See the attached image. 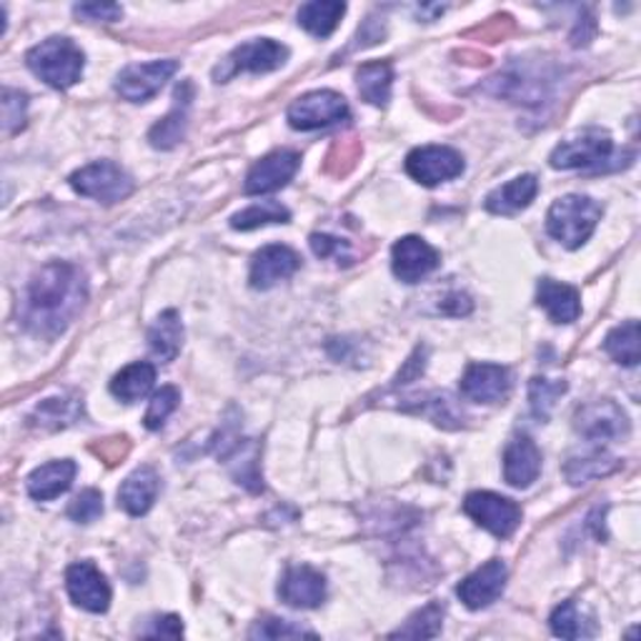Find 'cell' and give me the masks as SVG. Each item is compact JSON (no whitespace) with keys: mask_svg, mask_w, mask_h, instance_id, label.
<instances>
[{"mask_svg":"<svg viewBox=\"0 0 641 641\" xmlns=\"http://www.w3.org/2000/svg\"><path fill=\"white\" fill-rule=\"evenodd\" d=\"M26 111H28V96L13 88L3 91V128L8 133H18L26 126Z\"/></svg>","mask_w":641,"mask_h":641,"instance_id":"cell-39","label":"cell"},{"mask_svg":"<svg viewBox=\"0 0 641 641\" xmlns=\"http://www.w3.org/2000/svg\"><path fill=\"white\" fill-rule=\"evenodd\" d=\"M541 473V451L529 437H517L504 451V479L509 487L527 489Z\"/></svg>","mask_w":641,"mask_h":641,"instance_id":"cell-20","label":"cell"},{"mask_svg":"<svg viewBox=\"0 0 641 641\" xmlns=\"http://www.w3.org/2000/svg\"><path fill=\"white\" fill-rule=\"evenodd\" d=\"M507 587V567L504 561L491 559L484 567L473 571L457 587L459 599L469 609H487L504 594Z\"/></svg>","mask_w":641,"mask_h":641,"instance_id":"cell-16","label":"cell"},{"mask_svg":"<svg viewBox=\"0 0 641 641\" xmlns=\"http://www.w3.org/2000/svg\"><path fill=\"white\" fill-rule=\"evenodd\" d=\"M156 383V367L148 361H136L131 367H126L121 373H116L111 381V393L116 399L126 403H133L143 399Z\"/></svg>","mask_w":641,"mask_h":641,"instance_id":"cell-26","label":"cell"},{"mask_svg":"<svg viewBox=\"0 0 641 641\" xmlns=\"http://www.w3.org/2000/svg\"><path fill=\"white\" fill-rule=\"evenodd\" d=\"M279 597L296 609H316L327 599V579L311 567H291L279 584Z\"/></svg>","mask_w":641,"mask_h":641,"instance_id":"cell-17","label":"cell"},{"mask_svg":"<svg viewBox=\"0 0 641 641\" xmlns=\"http://www.w3.org/2000/svg\"><path fill=\"white\" fill-rule=\"evenodd\" d=\"M173 111L163 118L161 123H156L148 133V141L153 148H161V151H171V148L179 146L186 136V126H189V111L193 101V86L189 81L179 83L173 96Z\"/></svg>","mask_w":641,"mask_h":641,"instance_id":"cell-19","label":"cell"},{"mask_svg":"<svg viewBox=\"0 0 641 641\" xmlns=\"http://www.w3.org/2000/svg\"><path fill=\"white\" fill-rule=\"evenodd\" d=\"M551 166L561 171L581 169L587 173H601V171H614V143H611L609 133H601L597 128L579 133L569 141H561L554 153H551Z\"/></svg>","mask_w":641,"mask_h":641,"instance_id":"cell-4","label":"cell"},{"mask_svg":"<svg viewBox=\"0 0 641 641\" xmlns=\"http://www.w3.org/2000/svg\"><path fill=\"white\" fill-rule=\"evenodd\" d=\"M343 13H347V6L339 0H316V3L299 8V26L316 38H329L337 31Z\"/></svg>","mask_w":641,"mask_h":641,"instance_id":"cell-27","label":"cell"},{"mask_svg":"<svg viewBox=\"0 0 641 641\" xmlns=\"http://www.w3.org/2000/svg\"><path fill=\"white\" fill-rule=\"evenodd\" d=\"M179 403H181V391L176 387H163L161 391H156L151 403H148V411H146V419H143L146 429H151V431L163 429L166 419H169L171 413L179 409Z\"/></svg>","mask_w":641,"mask_h":641,"instance_id":"cell-36","label":"cell"},{"mask_svg":"<svg viewBox=\"0 0 641 641\" xmlns=\"http://www.w3.org/2000/svg\"><path fill=\"white\" fill-rule=\"evenodd\" d=\"M407 173L421 186H439L463 173V156L449 146H423L409 153Z\"/></svg>","mask_w":641,"mask_h":641,"instance_id":"cell-9","label":"cell"},{"mask_svg":"<svg viewBox=\"0 0 641 641\" xmlns=\"http://www.w3.org/2000/svg\"><path fill=\"white\" fill-rule=\"evenodd\" d=\"M574 427L581 437L591 441H614L624 439L629 433V419L614 401L601 399L591 401L577 411Z\"/></svg>","mask_w":641,"mask_h":641,"instance_id":"cell-12","label":"cell"},{"mask_svg":"<svg viewBox=\"0 0 641 641\" xmlns=\"http://www.w3.org/2000/svg\"><path fill=\"white\" fill-rule=\"evenodd\" d=\"M103 514V494L96 489H86L78 494L71 507H68V517H71L76 524H91L98 517Z\"/></svg>","mask_w":641,"mask_h":641,"instance_id":"cell-38","label":"cell"},{"mask_svg":"<svg viewBox=\"0 0 641 641\" xmlns=\"http://www.w3.org/2000/svg\"><path fill=\"white\" fill-rule=\"evenodd\" d=\"M619 469V461L614 457H609L604 451H594L589 453V457H581V459H569L567 463V479L569 484H587L591 479H599V477H607V473L617 471Z\"/></svg>","mask_w":641,"mask_h":641,"instance_id":"cell-31","label":"cell"},{"mask_svg":"<svg viewBox=\"0 0 641 641\" xmlns=\"http://www.w3.org/2000/svg\"><path fill=\"white\" fill-rule=\"evenodd\" d=\"M148 343H151L153 357L161 359L163 363H171L179 357L183 343V323L179 311L169 309L158 316L151 331H148Z\"/></svg>","mask_w":641,"mask_h":641,"instance_id":"cell-25","label":"cell"},{"mask_svg":"<svg viewBox=\"0 0 641 641\" xmlns=\"http://www.w3.org/2000/svg\"><path fill=\"white\" fill-rule=\"evenodd\" d=\"M76 193L96 199L106 206L118 203L133 193V179L113 161H96L71 176Z\"/></svg>","mask_w":641,"mask_h":641,"instance_id":"cell-5","label":"cell"},{"mask_svg":"<svg viewBox=\"0 0 641 641\" xmlns=\"http://www.w3.org/2000/svg\"><path fill=\"white\" fill-rule=\"evenodd\" d=\"M158 489H161V479L153 467L136 469L118 489V507L131 517H143L153 507Z\"/></svg>","mask_w":641,"mask_h":641,"instance_id":"cell-21","label":"cell"},{"mask_svg":"<svg viewBox=\"0 0 641 641\" xmlns=\"http://www.w3.org/2000/svg\"><path fill=\"white\" fill-rule=\"evenodd\" d=\"M567 391V383L564 381H549V379H531L529 383V401H531V411H534V417L547 421L551 409H554L557 399L561 393Z\"/></svg>","mask_w":641,"mask_h":641,"instance_id":"cell-35","label":"cell"},{"mask_svg":"<svg viewBox=\"0 0 641 641\" xmlns=\"http://www.w3.org/2000/svg\"><path fill=\"white\" fill-rule=\"evenodd\" d=\"M73 13L83 21H103V23H113L118 18L123 16L121 6L116 3H86V6H76Z\"/></svg>","mask_w":641,"mask_h":641,"instance_id":"cell-42","label":"cell"},{"mask_svg":"<svg viewBox=\"0 0 641 641\" xmlns=\"http://www.w3.org/2000/svg\"><path fill=\"white\" fill-rule=\"evenodd\" d=\"M604 351L621 367H637L639 363V323L627 321L607 333Z\"/></svg>","mask_w":641,"mask_h":641,"instance_id":"cell-29","label":"cell"},{"mask_svg":"<svg viewBox=\"0 0 641 641\" xmlns=\"http://www.w3.org/2000/svg\"><path fill=\"white\" fill-rule=\"evenodd\" d=\"M289 58V48L271 41V38H259V41L243 43L236 48V51L226 58L223 68H216V78L219 83L231 78L233 73L249 71V73H269L281 68Z\"/></svg>","mask_w":641,"mask_h":641,"instance_id":"cell-10","label":"cell"},{"mask_svg":"<svg viewBox=\"0 0 641 641\" xmlns=\"http://www.w3.org/2000/svg\"><path fill=\"white\" fill-rule=\"evenodd\" d=\"M601 219V206L589 196H564L547 213V231L567 249H579L594 233Z\"/></svg>","mask_w":641,"mask_h":641,"instance_id":"cell-3","label":"cell"},{"mask_svg":"<svg viewBox=\"0 0 641 641\" xmlns=\"http://www.w3.org/2000/svg\"><path fill=\"white\" fill-rule=\"evenodd\" d=\"M301 166V156L293 151H276L271 156L261 158L246 176L243 191L249 196L273 193L289 183Z\"/></svg>","mask_w":641,"mask_h":641,"instance_id":"cell-14","label":"cell"},{"mask_svg":"<svg viewBox=\"0 0 641 641\" xmlns=\"http://www.w3.org/2000/svg\"><path fill=\"white\" fill-rule=\"evenodd\" d=\"M66 587L73 604L91 614H103L111 607V587L91 561H78L66 571Z\"/></svg>","mask_w":641,"mask_h":641,"instance_id":"cell-11","label":"cell"},{"mask_svg":"<svg viewBox=\"0 0 641 641\" xmlns=\"http://www.w3.org/2000/svg\"><path fill=\"white\" fill-rule=\"evenodd\" d=\"M549 624H551V631H554V634L561 639H581V637L594 634V629H587L584 614H581L574 601H564V604H559L554 609V614H551Z\"/></svg>","mask_w":641,"mask_h":641,"instance_id":"cell-34","label":"cell"},{"mask_svg":"<svg viewBox=\"0 0 641 641\" xmlns=\"http://www.w3.org/2000/svg\"><path fill=\"white\" fill-rule=\"evenodd\" d=\"M417 411L423 413V417H429L433 423H439V427L443 429L461 427V413L457 409V403H453L447 393H439V397L427 399Z\"/></svg>","mask_w":641,"mask_h":641,"instance_id":"cell-37","label":"cell"},{"mask_svg":"<svg viewBox=\"0 0 641 641\" xmlns=\"http://www.w3.org/2000/svg\"><path fill=\"white\" fill-rule=\"evenodd\" d=\"M179 71V61H153L143 66H128L116 78V91L131 103L151 101L161 88Z\"/></svg>","mask_w":641,"mask_h":641,"instance_id":"cell-8","label":"cell"},{"mask_svg":"<svg viewBox=\"0 0 641 641\" xmlns=\"http://www.w3.org/2000/svg\"><path fill=\"white\" fill-rule=\"evenodd\" d=\"M349 118L347 98L337 91H313L301 96L289 108V123L296 131H316L329 128Z\"/></svg>","mask_w":641,"mask_h":641,"instance_id":"cell-6","label":"cell"},{"mask_svg":"<svg viewBox=\"0 0 641 641\" xmlns=\"http://www.w3.org/2000/svg\"><path fill=\"white\" fill-rule=\"evenodd\" d=\"M311 249L313 253L319 256V259H341L347 261V251H349V243L341 241V239H333V236L327 233H313L311 236Z\"/></svg>","mask_w":641,"mask_h":641,"instance_id":"cell-41","label":"cell"},{"mask_svg":"<svg viewBox=\"0 0 641 641\" xmlns=\"http://www.w3.org/2000/svg\"><path fill=\"white\" fill-rule=\"evenodd\" d=\"M83 417V401L78 399H46L36 409L33 421L43 429H66Z\"/></svg>","mask_w":641,"mask_h":641,"instance_id":"cell-30","label":"cell"},{"mask_svg":"<svg viewBox=\"0 0 641 641\" xmlns=\"http://www.w3.org/2000/svg\"><path fill=\"white\" fill-rule=\"evenodd\" d=\"M441 619H443V604L439 601H431L429 607H423L417 611L407 624L393 631V639L407 637V639H433L441 631Z\"/></svg>","mask_w":641,"mask_h":641,"instance_id":"cell-33","label":"cell"},{"mask_svg":"<svg viewBox=\"0 0 641 641\" xmlns=\"http://www.w3.org/2000/svg\"><path fill=\"white\" fill-rule=\"evenodd\" d=\"M537 303L549 313L554 323H574L581 313L579 291L569 283L541 279L537 286Z\"/></svg>","mask_w":641,"mask_h":641,"instance_id":"cell-22","label":"cell"},{"mask_svg":"<svg viewBox=\"0 0 641 641\" xmlns=\"http://www.w3.org/2000/svg\"><path fill=\"white\" fill-rule=\"evenodd\" d=\"M439 261V251L419 239V236H407V239L393 243L391 266L397 279H401L403 283H417L427 279L431 271H437Z\"/></svg>","mask_w":641,"mask_h":641,"instance_id":"cell-13","label":"cell"},{"mask_svg":"<svg viewBox=\"0 0 641 641\" xmlns=\"http://www.w3.org/2000/svg\"><path fill=\"white\" fill-rule=\"evenodd\" d=\"M301 259L299 253L289 246H266L251 263V286L253 289H271L283 279H291V276L299 271Z\"/></svg>","mask_w":641,"mask_h":641,"instance_id":"cell-18","label":"cell"},{"mask_svg":"<svg viewBox=\"0 0 641 641\" xmlns=\"http://www.w3.org/2000/svg\"><path fill=\"white\" fill-rule=\"evenodd\" d=\"M26 63L41 81L56 88V91H66V88L81 81L86 56L71 38L53 36L31 48L26 56Z\"/></svg>","mask_w":641,"mask_h":641,"instance_id":"cell-2","label":"cell"},{"mask_svg":"<svg viewBox=\"0 0 641 641\" xmlns=\"http://www.w3.org/2000/svg\"><path fill=\"white\" fill-rule=\"evenodd\" d=\"M511 373L499 363H471L461 379V393L477 403H499L509 397Z\"/></svg>","mask_w":641,"mask_h":641,"instance_id":"cell-15","label":"cell"},{"mask_svg":"<svg viewBox=\"0 0 641 641\" xmlns=\"http://www.w3.org/2000/svg\"><path fill=\"white\" fill-rule=\"evenodd\" d=\"M88 296L86 279L78 266L53 261L43 266L28 283L21 321L36 337H58L81 313Z\"/></svg>","mask_w":641,"mask_h":641,"instance_id":"cell-1","label":"cell"},{"mask_svg":"<svg viewBox=\"0 0 641 641\" xmlns=\"http://www.w3.org/2000/svg\"><path fill=\"white\" fill-rule=\"evenodd\" d=\"M253 639H289V637H316L313 631L293 627L291 621L286 619H261L256 621V627L251 629Z\"/></svg>","mask_w":641,"mask_h":641,"instance_id":"cell-40","label":"cell"},{"mask_svg":"<svg viewBox=\"0 0 641 641\" xmlns=\"http://www.w3.org/2000/svg\"><path fill=\"white\" fill-rule=\"evenodd\" d=\"M76 471L78 467L71 459L46 463V467L36 469L31 477H28L26 481L28 494H31L36 501H51L56 497H61L68 489H71Z\"/></svg>","mask_w":641,"mask_h":641,"instance_id":"cell-23","label":"cell"},{"mask_svg":"<svg viewBox=\"0 0 641 641\" xmlns=\"http://www.w3.org/2000/svg\"><path fill=\"white\" fill-rule=\"evenodd\" d=\"M463 511L499 539H509L521 524V509L514 501L491 491H473L463 501Z\"/></svg>","mask_w":641,"mask_h":641,"instance_id":"cell-7","label":"cell"},{"mask_svg":"<svg viewBox=\"0 0 641 641\" xmlns=\"http://www.w3.org/2000/svg\"><path fill=\"white\" fill-rule=\"evenodd\" d=\"M359 93L363 101L371 106H387L391 98V83H393V68L389 63H367L359 68L357 73Z\"/></svg>","mask_w":641,"mask_h":641,"instance_id":"cell-28","label":"cell"},{"mask_svg":"<svg viewBox=\"0 0 641 641\" xmlns=\"http://www.w3.org/2000/svg\"><path fill=\"white\" fill-rule=\"evenodd\" d=\"M539 193V181L537 176H519V179L509 181L501 189L491 191L487 196V211L497 213V216H511L519 213L531 206V201L537 199Z\"/></svg>","mask_w":641,"mask_h":641,"instance_id":"cell-24","label":"cell"},{"mask_svg":"<svg viewBox=\"0 0 641 641\" xmlns=\"http://www.w3.org/2000/svg\"><path fill=\"white\" fill-rule=\"evenodd\" d=\"M143 637H169V639H181L183 637V621L181 617L169 614V617H156L151 621V627L141 631Z\"/></svg>","mask_w":641,"mask_h":641,"instance_id":"cell-43","label":"cell"},{"mask_svg":"<svg viewBox=\"0 0 641 641\" xmlns=\"http://www.w3.org/2000/svg\"><path fill=\"white\" fill-rule=\"evenodd\" d=\"M289 219H291V213H289V209H283L281 203L263 201V203L251 206V209H246L241 213H236L231 219V229L253 231V229H261V226H269V223H289Z\"/></svg>","mask_w":641,"mask_h":641,"instance_id":"cell-32","label":"cell"}]
</instances>
